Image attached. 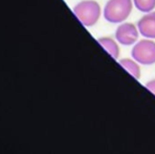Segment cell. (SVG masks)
Returning a JSON list of instances; mask_svg holds the SVG:
<instances>
[{
  "label": "cell",
  "instance_id": "cell-1",
  "mask_svg": "<svg viewBox=\"0 0 155 154\" xmlns=\"http://www.w3.org/2000/svg\"><path fill=\"white\" fill-rule=\"evenodd\" d=\"M132 8V0H109L104 8V17L111 23H119L130 16Z\"/></svg>",
  "mask_w": 155,
  "mask_h": 154
},
{
  "label": "cell",
  "instance_id": "cell-2",
  "mask_svg": "<svg viewBox=\"0 0 155 154\" xmlns=\"http://www.w3.org/2000/svg\"><path fill=\"white\" fill-rule=\"evenodd\" d=\"M73 12L84 27H93L100 17V5L94 0H84L77 3Z\"/></svg>",
  "mask_w": 155,
  "mask_h": 154
},
{
  "label": "cell",
  "instance_id": "cell-3",
  "mask_svg": "<svg viewBox=\"0 0 155 154\" xmlns=\"http://www.w3.org/2000/svg\"><path fill=\"white\" fill-rule=\"evenodd\" d=\"M132 57L138 64L150 66L155 64V42L143 39L137 42L132 49Z\"/></svg>",
  "mask_w": 155,
  "mask_h": 154
},
{
  "label": "cell",
  "instance_id": "cell-4",
  "mask_svg": "<svg viewBox=\"0 0 155 154\" xmlns=\"http://www.w3.org/2000/svg\"><path fill=\"white\" fill-rule=\"evenodd\" d=\"M115 37L120 44L131 45L134 44L138 39V31L133 23L126 22L120 25L116 29Z\"/></svg>",
  "mask_w": 155,
  "mask_h": 154
},
{
  "label": "cell",
  "instance_id": "cell-5",
  "mask_svg": "<svg viewBox=\"0 0 155 154\" xmlns=\"http://www.w3.org/2000/svg\"><path fill=\"white\" fill-rule=\"evenodd\" d=\"M139 33L146 38H155V12H150L139 19L137 23Z\"/></svg>",
  "mask_w": 155,
  "mask_h": 154
},
{
  "label": "cell",
  "instance_id": "cell-6",
  "mask_svg": "<svg viewBox=\"0 0 155 154\" xmlns=\"http://www.w3.org/2000/svg\"><path fill=\"white\" fill-rule=\"evenodd\" d=\"M98 42L100 43V45H101L102 48H104V49L107 50V52H108L114 59H118L119 47L114 39H112L110 37H101V38H98Z\"/></svg>",
  "mask_w": 155,
  "mask_h": 154
},
{
  "label": "cell",
  "instance_id": "cell-7",
  "mask_svg": "<svg viewBox=\"0 0 155 154\" xmlns=\"http://www.w3.org/2000/svg\"><path fill=\"white\" fill-rule=\"evenodd\" d=\"M119 64H120L124 69H126L134 78H136V79L140 78V68H139L136 60L129 59V58H124V59L119 60Z\"/></svg>",
  "mask_w": 155,
  "mask_h": 154
},
{
  "label": "cell",
  "instance_id": "cell-8",
  "mask_svg": "<svg viewBox=\"0 0 155 154\" xmlns=\"http://www.w3.org/2000/svg\"><path fill=\"white\" fill-rule=\"evenodd\" d=\"M137 10L143 13H150L155 8V0H133Z\"/></svg>",
  "mask_w": 155,
  "mask_h": 154
},
{
  "label": "cell",
  "instance_id": "cell-9",
  "mask_svg": "<svg viewBox=\"0 0 155 154\" xmlns=\"http://www.w3.org/2000/svg\"><path fill=\"white\" fill-rule=\"evenodd\" d=\"M146 88H147L148 90L151 91V92L155 95V80H151V81L147 82V84H146Z\"/></svg>",
  "mask_w": 155,
  "mask_h": 154
}]
</instances>
